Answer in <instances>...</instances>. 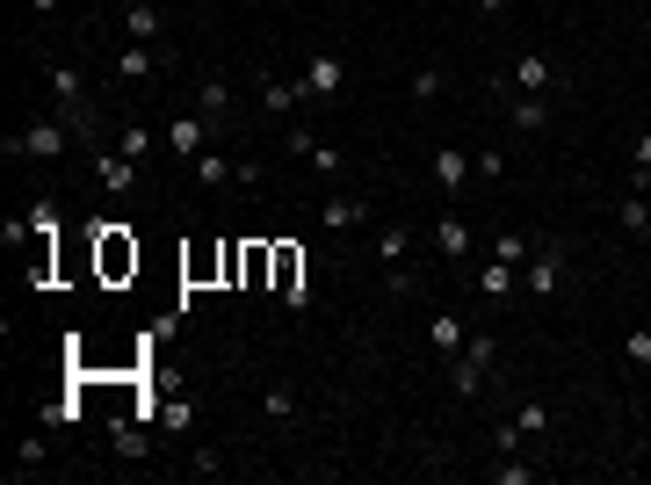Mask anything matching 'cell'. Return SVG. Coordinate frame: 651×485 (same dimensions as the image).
<instances>
[{
	"label": "cell",
	"mask_w": 651,
	"mask_h": 485,
	"mask_svg": "<svg viewBox=\"0 0 651 485\" xmlns=\"http://www.w3.org/2000/svg\"><path fill=\"white\" fill-rule=\"evenodd\" d=\"M66 138H73V124H66V116H44V124L15 131L8 145H0V153H8V160H58V153H66Z\"/></svg>",
	"instance_id": "1"
},
{
	"label": "cell",
	"mask_w": 651,
	"mask_h": 485,
	"mask_svg": "<svg viewBox=\"0 0 651 485\" xmlns=\"http://www.w3.org/2000/svg\"><path fill=\"white\" fill-rule=\"evenodd\" d=\"M268 276H275V297H283L290 312L312 305V290H304V254L290 247V239H275V261H268Z\"/></svg>",
	"instance_id": "2"
},
{
	"label": "cell",
	"mask_w": 651,
	"mask_h": 485,
	"mask_svg": "<svg viewBox=\"0 0 651 485\" xmlns=\"http://www.w3.org/2000/svg\"><path fill=\"white\" fill-rule=\"evenodd\" d=\"M95 247H102V283L138 276V239L123 232V225H102V232H95Z\"/></svg>",
	"instance_id": "3"
},
{
	"label": "cell",
	"mask_w": 651,
	"mask_h": 485,
	"mask_svg": "<svg viewBox=\"0 0 651 485\" xmlns=\"http://www.w3.org/2000/svg\"><path fill=\"white\" fill-rule=\"evenodd\" d=\"M557 283H565V247L557 239H543V247L521 261V290H536V297H557Z\"/></svg>",
	"instance_id": "4"
},
{
	"label": "cell",
	"mask_w": 651,
	"mask_h": 485,
	"mask_svg": "<svg viewBox=\"0 0 651 485\" xmlns=\"http://www.w3.org/2000/svg\"><path fill=\"white\" fill-rule=\"evenodd\" d=\"M492 87H500V102H507V124H514L521 138H536V131L550 124V102H543V95H521V87H507V80H492Z\"/></svg>",
	"instance_id": "5"
},
{
	"label": "cell",
	"mask_w": 651,
	"mask_h": 485,
	"mask_svg": "<svg viewBox=\"0 0 651 485\" xmlns=\"http://www.w3.org/2000/svg\"><path fill=\"white\" fill-rule=\"evenodd\" d=\"M254 80H261V109H268V116H290L297 102H312V95H304V80H283L275 66H261Z\"/></svg>",
	"instance_id": "6"
},
{
	"label": "cell",
	"mask_w": 651,
	"mask_h": 485,
	"mask_svg": "<svg viewBox=\"0 0 651 485\" xmlns=\"http://www.w3.org/2000/svg\"><path fill=\"white\" fill-rule=\"evenodd\" d=\"M507 87H521V95H550V87H557V58H543V51H529V58H514V73H507Z\"/></svg>",
	"instance_id": "7"
},
{
	"label": "cell",
	"mask_w": 651,
	"mask_h": 485,
	"mask_svg": "<svg viewBox=\"0 0 651 485\" xmlns=\"http://www.w3.org/2000/svg\"><path fill=\"white\" fill-rule=\"evenodd\" d=\"M44 80H51V102H58V116L87 109V73H80V66H44Z\"/></svg>",
	"instance_id": "8"
},
{
	"label": "cell",
	"mask_w": 651,
	"mask_h": 485,
	"mask_svg": "<svg viewBox=\"0 0 651 485\" xmlns=\"http://www.w3.org/2000/svg\"><path fill=\"white\" fill-rule=\"evenodd\" d=\"M427 174H434V189H442V196H456L463 181H471V153H463V145H442V153L427 160Z\"/></svg>",
	"instance_id": "9"
},
{
	"label": "cell",
	"mask_w": 651,
	"mask_h": 485,
	"mask_svg": "<svg viewBox=\"0 0 651 485\" xmlns=\"http://www.w3.org/2000/svg\"><path fill=\"white\" fill-rule=\"evenodd\" d=\"M463 341H471L463 312H434V319H427V348H434V355H449V362H456V355H463Z\"/></svg>",
	"instance_id": "10"
},
{
	"label": "cell",
	"mask_w": 651,
	"mask_h": 485,
	"mask_svg": "<svg viewBox=\"0 0 651 485\" xmlns=\"http://www.w3.org/2000/svg\"><path fill=\"white\" fill-rule=\"evenodd\" d=\"M232 109H239L232 80H225V73H203V80H196V116H210V124H217V116H232Z\"/></svg>",
	"instance_id": "11"
},
{
	"label": "cell",
	"mask_w": 651,
	"mask_h": 485,
	"mask_svg": "<svg viewBox=\"0 0 651 485\" xmlns=\"http://www.w3.org/2000/svg\"><path fill=\"white\" fill-rule=\"evenodd\" d=\"M304 95L312 102H326V95H340V80H348V66H340V58H304Z\"/></svg>",
	"instance_id": "12"
},
{
	"label": "cell",
	"mask_w": 651,
	"mask_h": 485,
	"mask_svg": "<svg viewBox=\"0 0 651 485\" xmlns=\"http://www.w3.org/2000/svg\"><path fill=\"white\" fill-rule=\"evenodd\" d=\"M167 145L181 160H196L203 145H210V116H167Z\"/></svg>",
	"instance_id": "13"
},
{
	"label": "cell",
	"mask_w": 651,
	"mask_h": 485,
	"mask_svg": "<svg viewBox=\"0 0 651 485\" xmlns=\"http://www.w3.org/2000/svg\"><path fill=\"white\" fill-rule=\"evenodd\" d=\"M95 174H102V189H109V196H131L145 167H138V160H123V153H102V160H95Z\"/></svg>",
	"instance_id": "14"
},
{
	"label": "cell",
	"mask_w": 651,
	"mask_h": 485,
	"mask_svg": "<svg viewBox=\"0 0 651 485\" xmlns=\"http://www.w3.org/2000/svg\"><path fill=\"white\" fill-rule=\"evenodd\" d=\"M514 290H521V268H507V261H485V268H478V297H492V305H507Z\"/></svg>",
	"instance_id": "15"
},
{
	"label": "cell",
	"mask_w": 651,
	"mask_h": 485,
	"mask_svg": "<svg viewBox=\"0 0 651 485\" xmlns=\"http://www.w3.org/2000/svg\"><path fill=\"white\" fill-rule=\"evenodd\" d=\"M283 145H290V153H297V160H312V167H319V174H340V153H333V145H319V138H312V131H290V138H283Z\"/></svg>",
	"instance_id": "16"
},
{
	"label": "cell",
	"mask_w": 651,
	"mask_h": 485,
	"mask_svg": "<svg viewBox=\"0 0 651 485\" xmlns=\"http://www.w3.org/2000/svg\"><path fill=\"white\" fill-rule=\"evenodd\" d=\"M615 225L637 232V239H651V196H644V189H630L623 203H615Z\"/></svg>",
	"instance_id": "17"
},
{
	"label": "cell",
	"mask_w": 651,
	"mask_h": 485,
	"mask_svg": "<svg viewBox=\"0 0 651 485\" xmlns=\"http://www.w3.org/2000/svg\"><path fill=\"white\" fill-rule=\"evenodd\" d=\"M434 254L471 261V225H463V218H442V225H434Z\"/></svg>",
	"instance_id": "18"
},
{
	"label": "cell",
	"mask_w": 651,
	"mask_h": 485,
	"mask_svg": "<svg viewBox=\"0 0 651 485\" xmlns=\"http://www.w3.org/2000/svg\"><path fill=\"white\" fill-rule=\"evenodd\" d=\"M123 29H131V44H152V37H160V0H138V8H123Z\"/></svg>",
	"instance_id": "19"
},
{
	"label": "cell",
	"mask_w": 651,
	"mask_h": 485,
	"mask_svg": "<svg viewBox=\"0 0 651 485\" xmlns=\"http://www.w3.org/2000/svg\"><path fill=\"white\" fill-rule=\"evenodd\" d=\"M152 66H160V58H152V44H123L116 80H152Z\"/></svg>",
	"instance_id": "20"
},
{
	"label": "cell",
	"mask_w": 651,
	"mask_h": 485,
	"mask_svg": "<svg viewBox=\"0 0 651 485\" xmlns=\"http://www.w3.org/2000/svg\"><path fill=\"white\" fill-rule=\"evenodd\" d=\"M319 218H326L333 232H348V225H362V218H369V203H362V196H333V203L319 210Z\"/></svg>",
	"instance_id": "21"
},
{
	"label": "cell",
	"mask_w": 651,
	"mask_h": 485,
	"mask_svg": "<svg viewBox=\"0 0 651 485\" xmlns=\"http://www.w3.org/2000/svg\"><path fill=\"white\" fill-rule=\"evenodd\" d=\"M152 145H160V138H152L145 124H123V131H116V153H123V160H138V167L152 160Z\"/></svg>",
	"instance_id": "22"
},
{
	"label": "cell",
	"mask_w": 651,
	"mask_h": 485,
	"mask_svg": "<svg viewBox=\"0 0 651 485\" xmlns=\"http://www.w3.org/2000/svg\"><path fill=\"white\" fill-rule=\"evenodd\" d=\"M406 247H413L406 225H384V232H377V261H384V268H406Z\"/></svg>",
	"instance_id": "23"
},
{
	"label": "cell",
	"mask_w": 651,
	"mask_h": 485,
	"mask_svg": "<svg viewBox=\"0 0 651 485\" xmlns=\"http://www.w3.org/2000/svg\"><path fill=\"white\" fill-rule=\"evenodd\" d=\"M196 181H210V189H225V181H239V167H232L225 153H210V145H203V153H196Z\"/></svg>",
	"instance_id": "24"
},
{
	"label": "cell",
	"mask_w": 651,
	"mask_h": 485,
	"mask_svg": "<svg viewBox=\"0 0 651 485\" xmlns=\"http://www.w3.org/2000/svg\"><path fill=\"white\" fill-rule=\"evenodd\" d=\"M116 449H123V457H152V435H145V420H116Z\"/></svg>",
	"instance_id": "25"
},
{
	"label": "cell",
	"mask_w": 651,
	"mask_h": 485,
	"mask_svg": "<svg viewBox=\"0 0 651 485\" xmlns=\"http://www.w3.org/2000/svg\"><path fill=\"white\" fill-rule=\"evenodd\" d=\"M529 254H536V247H529V239H521V232H492V261H507V268H521Z\"/></svg>",
	"instance_id": "26"
},
{
	"label": "cell",
	"mask_w": 651,
	"mask_h": 485,
	"mask_svg": "<svg viewBox=\"0 0 651 485\" xmlns=\"http://www.w3.org/2000/svg\"><path fill=\"white\" fill-rule=\"evenodd\" d=\"M485 377H492V370H478L471 355H456V362H449V384L463 391V399H478V384H485Z\"/></svg>",
	"instance_id": "27"
},
{
	"label": "cell",
	"mask_w": 651,
	"mask_h": 485,
	"mask_svg": "<svg viewBox=\"0 0 651 485\" xmlns=\"http://www.w3.org/2000/svg\"><path fill=\"white\" fill-rule=\"evenodd\" d=\"M442 95H449V73L442 66H420L413 73V102H442Z\"/></svg>",
	"instance_id": "28"
},
{
	"label": "cell",
	"mask_w": 651,
	"mask_h": 485,
	"mask_svg": "<svg viewBox=\"0 0 651 485\" xmlns=\"http://www.w3.org/2000/svg\"><path fill=\"white\" fill-rule=\"evenodd\" d=\"M261 413H268V420H297V391H290V384H268V391H261Z\"/></svg>",
	"instance_id": "29"
},
{
	"label": "cell",
	"mask_w": 651,
	"mask_h": 485,
	"mask_svg": "<svg viewBox=\"0 0 651 485\" xmlns=\"http://www.w3.org/2000/svg\"><path fill=\"white\" fill-rule=\"evenodd\" d=\"M160 428H167V435H189V428H196V406H189V399L160 406Z\"/></svg>",
	"instance_id": "30"
},
{
	"label": "cell",
	"mask_w": 651,
	"mask_h": 485,
	"mask_svg": "<svg viewBox=\"0 0 651 485\" xmlns=\"http://www.w3.org/2000/svg\"><path fill=\"white\" fill-rule=\"evenodd\" d=\"M623 355L637 362V370H651V326H630L623 333Z\"/></svg>",
	"instance_id": "31"
},
{
	"label": "cell",
	"mask_w": 651,
	"mask_h": 485,
	"mask_svg": "<svg viewBox=\"0 0 651 485\" xmlns=\"http://www.w3.org/2000/svg\"><path fill=\"white\" fill-rule=\"evenodd\" d=\"M189 471H196V478H225V457L203 442V449H189Z\"/></svg>",
	"instance_id": "32"
},
{
	"label": "cell",
	"mask_w": 651,
	"mask_h": 485,
	"mask_svg": "<svg viewBox=\"0 0 651 485\" xmlns=\"http://www.w3.org/2000/svg\"><path fill=\"white\" fill-rule=\"evenodd\" d=\"M492 485H536V464H514V457L492 464Z\"/></svg>",
	"instance_id": "33"
},
{
	"label": "cell",
	"mask_w": 651,
	"mask_h": 485,
	"mask_svg": "<svg viewBox=\"0 0 651 485\" xmlns=\"http://www.w3.org/2000/svg\"><path fill=\"white\" fill-rule=\"evenodd\" d=\"M44 464V435H22L15 442V471H37Z\"/></svg>",
	"instance_id": "34"
},
{
	"label": "cell",
	"mask_w": 651,
	"mask_h": 485,
	"mask_svg": "<svg viewBox=\"0 0 651 485\" xmlns=\"http://www.w3.org/2000/svg\"><path fill=\"white\" fill-rule=\"evenodd\" d=\"M514 428H521V435H543V428H550V406H521Z\"/></svg>",
	"instance_id": "35"
},
{
	"label": "cell",
	"mask_w": 651,
	"mask_h": 485,
	"mask_svg": "<svg viewBox=\"0 0 651 485\" xmlns=\"http://www.w3.org/2000/svg\"><path fill=\"white\" fill-rule=\"evenodd\" d=\"M471 174H485V181H492V174H507V153H500V145H485V153L471 160Z\"/></svg>",
	"instance_id": "36"
},
{
	"label": "cell",
	"mask_w": 651,
	"mask_h": 485,
	"mask_svg": "<svg viewBox=\"0 0 651 485\" xmlns=\"http://www.w3.org/2000/svg\"><path fill=\"white\" fill-rule=\"evenodd\" d=\"M630 167H644V174H651V131H637V138H630Z\"/></svg>",
	"instance_id": "37"
},
{
	"label": "cell",
	"mask_w": 651,
	"mask_h": 485,
	"mask_svg": "<svg viewBox=\"0 0 651 485\" xmlns=\"http://www.w3.org/2000/svg\"><path fill=\"white\" fill-rule=\"evenodd\" d=\"M514 8V0H478V15H507Z\"/></svg>",
	"instance_id": "38"
},
{
	"label": "cell",
	"mask_w": 651,
	"mask_h": 485,
	"mask_svg": "<svg viewBox=\"0 0 651 485\" xmlns=\"http://www.w3.org/2000/svg\"><path fill=\"white\" fill-rule=\"evenodd\" d=\"M22 8H29V15H58V0H22Z\"/></svg>",
	"instance_id": "39"
},
{
	"label": "cell",
	"mask_w": 651,
	"mask_h": 485,
	"mask_svg": "<svg viewBox=\"0 0 651 485\" xmlns=\"http://www.w3.org/2000/svg\"><path fill=\"white\" fill-rule=\"evenodd\" d=\"M116 8H138V0H116Z\"/></svg>",
	"instance_id": "40"
}]
</instances>
